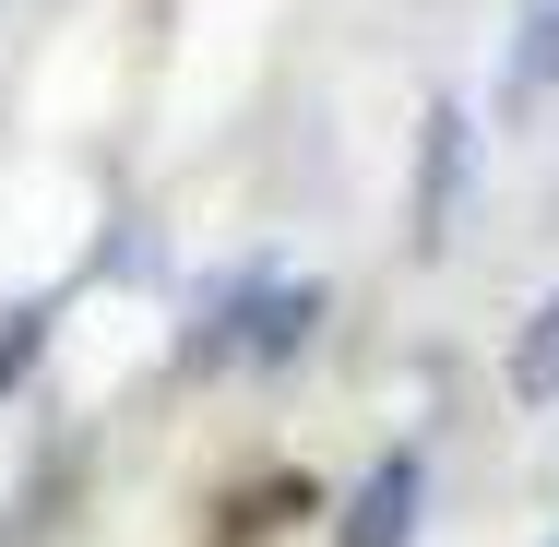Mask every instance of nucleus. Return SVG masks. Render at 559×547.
Segmentation results:
<instances>
[{
  "label": "nucleus",
  "mask_w": 559,
  "mask_h": 547,
  "mask_svg": "<svg viewBox=\"0 0 559 547\" xmlns=\"http://www.w3.org/2000/svg\"><path fill=\"white\" fill-rule=\"evenodd\" d=\"M417 512H429V452H381L345 500L334 547H417Z\"/></svg>",
  "instance_id": "1"
},
{
  "label": "nucleus",
  "mask_w": 559,
  "mask_h": 547,
  "mask_svg": "<svg viewBox=\"0 0 559 547\" xmlns=\"http://www.w3.org/2000/svg\"><path fill=\"white\" fill-rule=\"evenodd\" d=\"M464 155H476V131H464V108H429V143H417V262H441L452 238V203H464Z\"/></svg>",
  "instance_id": "2"
},
{
  "label": "nucleus",
  "mask_w": 559,
  "mask_h": 547,
  "mask_svg": "<svg viewBox=\"0 0 559 547\" xmlns=\"http://www.w3.org/2000/svg\"><path fill=\"white\" fill-rule=\"evenodd\" d=\"M310 333H322V286H310V274H274L262 310H250V333H238V357H250V369H286Z\"/></svg>",
  "instance_id": "3"
},
{
  "label": "nucleus",
  "mask_w": 559,
  "mask_h": 547,
  "mask_svg": "<svg viewBox=\"0 0 559 547\" xmlns=\"http://www.w3.org/2000/svg\"><path fill=\"white\" fill-rule=\"evenodd\" d=\"M559 393V286L524 310V333H512V405H548Z\"/></svg>",
  "instance_id": "4"
},
{
  "label": "nucleus",
  "mask_w": 559,
  "mask_h": 547,
  "mask_svg": "<svg viewBox=\"0 0 559 547\" xmlns=\"http://www.w3.org/2000/svg\"><path fill=\"white\" fill-rule=\"evenodd\" d=\"M36 345H48V298H12V310H0V405H12V381L36 369Z\"/></svg>",
  "instance_id": "5"
},
{
  "label": "nucleus",
  "mask_w": 559,
  "mask_h": 547,
  "mask_svg": "<svg viewBox=\"0 0 559 547\" xmlns=\"http://www.w3.org/2000/svg\"><path fill=\"white\" fill-rule=\"evenodd\" d=\"M548 72H559V0H536L524 12V48H512V96H536Z\"/></svg>",
  "instance_id": "6"
},
{
  "label": "nucleus",
  "mask_w": 559,
  "mask_h": 547,
  "mask_svg": "<svg viewBox=\"0 0 559 547\" xmlns=\"http://www.w3.org/2000/svg\"><path fill=\"white\" fill-rule=\"evenodd\" d=\"M548 547H559V536H548Z\"/></svg>",
  "instance_id": "7"
}]
</instances>
